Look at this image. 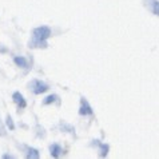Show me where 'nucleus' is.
I'll use <instances>...</instances> for the list:
<instances>
[{
    "label": "nucleus",
    "mask_w": 159,
    "mask_h": 159,
    "mask_svg": "<svg viewBox=\"0 0 159 159\" xmlns=\"http://www.w3.org/2000/svg\"><path fill=\"white\" fill-rule=\"evenodd\" d=\"M52 35V31L47 25H40L32 30V38L28 43L30 48H47L48 38Z\"/></svg>",
    "instance_id": "obj_1"
},
{
    "label": "nucleus",
    "mask_w": 159,
    "mask_h": 159,
    "mask_svg": "<svg viewBox=\"0 0 159 159\" xmlns=\"http://www.w3.org/2000/svg\"><path fill=\"white\" fill-rule=\"evenodd\" d=\"M30 90L34 92L35 95H40V94H44L46 91H48V84L47 83H44L42 80H39V79H34V80H31V83L28 84Z\"/></svg>",
    "instance_id": "obj_2"
},
{
    "label": "nucleus",
    "mask_w": 159,
    "mask_h": 159,
    "mask_svg": "<svg viewBox=\"0 0 159 159\" xmlns=\"http://www.w3.org/2000/svg\"><path fill=\"white\" fill-rule=\"evenodd\" d=\"M94 114V110L88 103V100L84 98V96H82L80 98V107H79V115L82 116H88V115H92Z\"/></svg>",
    "instance_id": "obj_3"
},
{
    "label": "nucleus",
    "mask_w": 159,
    "mask_h": 159,
    "mask_svg": "<svg viewBox=\"0 0 159 159\" xmlns=\"http://www.w3.org/2000/svg\"><path fill=\"white\" fill-rule=\"evenodd\" d=\"M144 7L154 14L155 16H159V0H142Z\"/></svg>",
    "instance_id": "obj_4"
},
{
    "label": "nucleus",
    "mask_w": 159,
    "mask_h": 159,
    "mask_svg": "<svg viewBox=\"0 0 159 159\" xmlns=\"http://www.w3.org/2000/svg\"><path fill=\"white\" fill-rule=\"evenodd\" d=\"M12 100L15 102V104L17 106V108L19 110H23V108L27 107V102H25L24 96L21 95L19 91H15L14 94H12Z\"/></svg>",
    "instance_id": "obj_5"
},
{
    "label": "nucleus",
    "mask_w": 159,
    "mask_h": 159,
    "mask_svg": "<svg viewBox=\"0 0 159 159\" xmlns=\"http://www.w3.org/2000/svg\"><path fill=\"white\" fill-rule=\"evenodd\" d=\"M92 144H96L99 148V157L100 158H106L108 155V150H110V146L107 143H102L100 140H92Z\"/></svg>",
    "instance_id": "obj_6"
},
{
    "label": "nucleus",
    "mask_w": 159,
    "mask_h": 159,
    "mask_svg": "<svg viewBox=\"0 0 159 159\" xmlns=\"http://www.w3.org/2000/svg\"><path fill=\"white\" fill-rule=\"evenodd\" d=\"M63 154V147L58 143H52L50 146V155L52 158H59Z\"/></svg>",
    "instance_id": "obj_7"
},
{
    "label": "nucleus",
    "mask_w": 159,
    "mask_h": 159,
    "mask_svg": "<svg viewBox=\"0 0 159 159\" xmlns=\"http://www.w3.org/2000/svg\"><path fill=\"white\" fill-rule=\"evenodd\" d=\"M60 103V99H59V96L56 95V94H51V95H48L46 96V98L43 99V106H48V104H51V103Z\"/></svg>",
    "instance_id": "obj_8"
},
{
    "label": "nucleus",
    "mask_w": 159,
    "mask_h": 159,
    "mask_svg": "<svg viewBox=\"0 0 159 159\" xmlns=\"http://www.w3.org/2000/svg\"><path fill=\"white\" fill-rule=\"evenodd\" d=\"M14 61L17 67L20 68H28V60L24 58V56H15L14 58Z\"/></svg>",
    "instance_id": "obj_9"
},
{
    "label": "nucleus",
    "mask_w": 159,
    "mask_h": 159,
    "mask_svg": "<svg viewBox=\"0 0 159 159\" xmlns=\"http://www.w3.org/2000/svg\"><path fill=\"white\" fill-rule=\"evenodd\" d=\"M25 157L28 159H38V158H40V152H39V150L34 147H27V155Z\"/></svg>",
    "instance_id": "obj_10"
},
{
    "label": "nucleus",
    "mask_w": 159,
    "mask_h": 159,
    "mask_svg": "<svg viewBox=\"0 0 159 159\" xmlns=\"http://www.w3.org/2000/svg\"><path fill=\"white\" fill-rule=\"evenodd\" d=\"M6 125H7V127H8L10 130H15V123H14V120H12L11 115H8V116H7V119H6Z\"/></svg>",
    "instance_id": "obj_11"
},
{
    "label": "nucleus",
    "mask_w": 159,
    "mask_h": 159,
    "mask_svg": "<svg viewBox=\"0 0 159 159\" xmlns=\"http://www.w3.org/2000/svg\"><path fill=\"white\" fill-rule=\"evenodd\" d=\"M3 135H6V130H4L2 122H0V136H3Z\"/></svg>",
    "instance_id": "obj_12"
},
{
    "label": "nucleus",
    "mask_w": 159,
    "mask_h": 159,
    "mask_svg": "<svg viewBox=\"0 0 159 159\" xmlns=\"http://www.w3.org/2000/svg\"><path fill=\"white\" fill-rule=\"evenodd\" d=\"M8 158L14 159V155H8V154H4V155H3V159H8Z\"/></svg>",
    "instance_id": "obj_13"
}]
</instances>
